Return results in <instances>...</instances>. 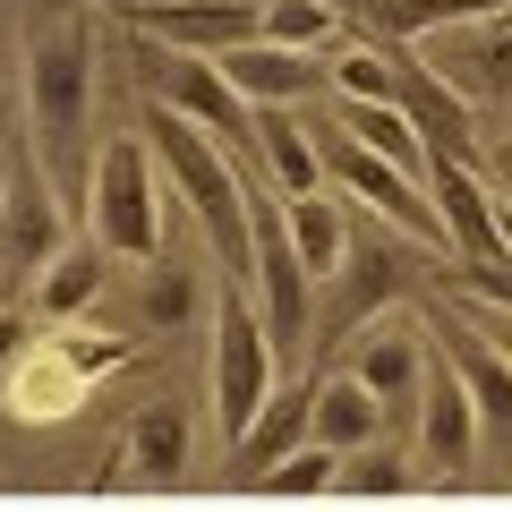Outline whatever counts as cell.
Wrapping results in <instances>:
<instances>
[{
	"mask_svg": "<svg viewBox=\"0 0 512 512\" xmlns=\"http://www.w3.org/2000/svg\"><path fill=\"white\" fill-rule=\"evenodd\" d=\"M111 359H120V342H69V333H43V342H26L18 359H9L0 402H9V419L52 427V419H69V410L94 402V384H103Z\"/></svg>",
	"mask_w": 512,
	"mask_h": 512,
	"instance_id": "4",
	"label": "cell"
},
{
	"mask_svg": "<svg viewBox=\"0 0 512 512\" xmlns=\"http://www.w3.org/2000/svg\"><path fill=\"white\" fill-rule=\"evenodd\" d=\"M154 180H163V163H154L146 128L103 137V154H94V188H86V222H94V248H103V256H137V265H154V248H163Z\"/></svg>",
	"mask_w": 512,
	"mask_h": 512,
	"instance_id": "3",
	"label": "cell"
},
{
	"mask_svg": "<svg viewBox=\"0 0 512 512\" xmlns=\"http://www.w3.org/2000/svg\"><path fill=\"white\" fill-rule=\"evenodd\" d=\"M427 180H436L444 239H453L461 256H478V265H504V222H495V205L478 197V171H470V163H436Z\"/></svg>",
	"mask_w": 512,
	"mask_h": 512,
	"instance_id": "11",
	"label": "cell"
},
{
	"mask_svg": "<svg viewBox=\"0 0 512 512\" xmlns=\"http://www.w3.org/2000/svg\"><path fill=\"white\" fill-rule=\"evenodd\" d=\"M9 342H18V333H9V325H0V350H9Z\"/></svg>",
	"mask_w": 512,
	"mask_h": 512,
	"instance_id": "27",
	"label": "cell"
},
{
	"mask_svg": "<svg viewBox=\"0 0 512 512\" xmlns=\"http://www.w3.org/2000/svg\"><path fill=\"white\" fill-rule=\"evenodd\" d=\"M291 205V239H299V265L308 274H342V256H350V222L333 197H282Z\"/></svg>",
	"mask_w": 512,
	"mask_h": 512,
	"instance_id": "18",
	"label": "cell"
},
{
	"mask_svg": "<svg viewBox=\"0 0 512 512\" xmlns=\"http://www.w3.org/2000/svg\"><path fill=\"white\" fill-rule=\"evenodd\" d=\"M256 35L282 43V52L325 60V52H342V43H350V26H342L333 0H265V9H256Z\"/></svg>",
	"mask_w": 512,
	"mask_h": 512,
	"instance_id": "17",
	"label": "cell"
},
{
	"mask_svg": "<svg viewBox=\"0 0 512 512\" xmlns=\"http://www.w3.org/2000/svg\"><path fill=\"white\" fill-rule=\"evenodd\" d=\"M419 410H427V461H436V470H453V461L478 444V419H470V384H461V367H436V359H427Z\"/></svg>",
	"mask_w": 512,
	"mask_h": 512,
	"instance_id": "14",
	"label": "cell"
},
{
	"mask_svg": "<svg viewBox=\"0 0 512 512\" xmlns=\"http://www.w3.org/2000/svg\"><path fill=\"white\" fill-rule=\"evenodd\" d=\"M453 367H461V384H470V402L487 410V427L512 436V359L487 350V342H470V333H453Z\"/></svg>",
	"mask_w": 512,
	"mask_h": 512,
	"instance_id": "20",
	"label": "cell"
},
{
	"mask_svg": "<svg viewBox=\"0 0 512 512\" xmlns=\"http://www.w3.org/2000/svg\"><path fill=\"white\" fill-rule=\"evenodd\" d=\"M504 188H512V146H504ZM504 205H512V197H504Z\"/></svg>",
	"mask_w": 512,
	"mask_h": 512,
	"instance_id": "26",
	"label": "cell"
},
{
	"mask_svg": "<svg viewBox=\"0 0 512 512\" xmlns=\"http://www.w3.org/2000/svg\"><path fill=\"white\" fill-rule=\"evenodd\" d=\"M26 103H35V137L52 163H69L77 128L94 103V60H86V18L77 9H43L26 35Z\"/></svg>",
	"mask_w": 512,
	"mask_h": 512,
	"instance_id": "2",
	"label": "cell"
},
{
	"mask_svg": "<svg viewBox=\"0 0 512 512\" xmlns=\"http://www.w3.org/2000/svg\"><path fill=\"white\" fill-rule=\"evenodd\" d=\"M350 376H359L384 410H410V402H419V384H427V359H419L410 333H367V342L350 350Z\"/></svg>",
	"mask_w": 512,
	"mask_h": 512,
	"instance_id": "15",
	"label": "cell"
},
{
	"mask_svg": "<svg viewBox=\"0 0 512 512\" xmlns=\"http://www.w3.org/2000/svg\"><path fill=\"white\" fill-rule=\"evenodd\" d=\"M154 103L180 111V120H197L205 137H248V120H256L231 94L222 60H205V52H154Z\"/></svg>",
	"mask_w": 512,
	"mask_h": 512,
	"instance_id": "7",
	"label": "cell"
},
{
	"mask_svg": "<svg viewBox=\"0 0 512 512\" xmlns=\"http://www.w3.org/2000/svg\"><path fill=\"white\" fill-rule=\"evenodd\" d=\"M222 77H231V94H239L248 111H265V103H274V111H291V103H308L316 86H333V69H325V60L282 52V43H265V35H256V43H239V52H222Z\"/></svg>",
	"mask_w": 512,
	"mask_h": 512,
	"instance_id": "9",
	"label": "cell"
},
{
	"mask_svg": "<svg viewBox=\"0 0 512 512\" xmlns=\"http://www.w3.org/2000/svg\"><path fill=\"white\" fill-rule=\"evenodd\" d=\"M333 487H350V495H393V487H410V461L384 453V444H367V453L342 461V478H333Z\"/></svg>",
	"mask_w": 512,
	"mask_h": 512,
	"instance_id": "23",
	"label": "cell"
},
{
	"mask_svg": "<svg viewBox=\"0 0 512 512\" xmlns=\"http://www.w3.org/2000/svg\"><path fill=\"white\" fill-rule=\"evenodd\" d=\"M128 470H137V478H146V487H154V478H180V461H188V419H180V410H146V419H128Z\"/></svg>",
	"mask_w": 512,
	"mask_h": 512,
	"instance_id": "19",
	"label": "cell"
},
{
	"mask_svg": "<svg viewBox=\"0 0 512 512\" xmlns=\"http://www.w3.org/2000/svg\"><path fill=\"white\" fill-rule=\"evenodd\" d=\"M299 444H308V393H282V402H265L248 419V436H239V478H256V487H265V478H274V461H291Z\"/></svg>",
	"mask_w": 512,
	"mask_h": 512,
	"instance_id": "16",
	"label": "cell"
},
{
	"mask_svg": "<svg viewBox=\"0 0 512 512\" xmlns=\"http://www.w3.org/2000/svg\"><path fill=\"white\" fill-rule=\"evenodd\" d=\"M274 402V333L256 316L248 291H222L214 299V410H222V436H248V419Z\"/></svg>",
	"mask_w": 512,
	"mask_h": 512,
	"instance_id": "6",
	"label": "cell"
},
{
	"mask_svg": "<svg viewBox=\"0 0 512 512\" xmlns=\"http://www.w3.org/2000/svg\"><path fill=\"white\" fill-rule=\"evenodd\" d=\"M308 444H333L342 461L367 453V444H384V402L350 367H333L325 384H308Z\"/></svg>",
	"mask_w": 512,
	"mask_h": 512,
	"instance_id": "10",
	"label": "cell"
},
{
	"mask_svg": "<svg viewBox=\"0 0 512 512\" xmlns=\"http://www.w3.org/2000/svg\"><path fill=\"white\" fill-rule=\"evenodd\" d=\"M94 291H103V256H86V248L77 256H43V274H35V308L43 316H69L77 325V316L94 308Z\"/></svg>",
	"mask_w": 512,
	"mask_h": 512,
	"instance_id": "21",
	"label": "cell"
},
{
	"mask_svg": "<svg viewBox=\"0 0 512 512\" xmlns=\"http://www.w3.org/2000/svg\"><path fill=\"white\" fill-rule=\"evenodd\" d=\"M137 316L146 325H188V274H154L146 299H137Z\"/></svg>",
	"mask_w": 512,
	"mask_h": 512,
	"instance_id": "25",
	"label": "cell"
},
{
	"mask_svg": "<svg viewBox=\"0 0 512 512\" xmlns=\"http://www.w3.org/2000/svg\"><path fill=\"white\" fill-rule=\"evenodd\" d=\"M325 69H333V103H393L402 94V60H384L376 43H342Z\"/></svg>",
	"mask_w": 512,
	"mask_h": 512,
	"instance_id": "22",
	"label": "cell"
},
{
	"mask_svg": "<svg viewBox=\"0 0 512 512\" xmlns=\"http://www.w3.org/2000/svg\"><path fill=\"white\" fill-rule=\"evenodd\" d=\"M248 282H256V316L274 333V350H291L308 333V265H299V239H291V205H274L265 188L248 180Z\"/></svg>",
	"mask_w": 512,
	"mask_h": 512,
	"instance_id": "5",
	"label": "cell"
},
{
	"mask_svg": "<svg viewBox=\"0 0 512 512\" xmlns=\"http://www.w3.org/2000/svg\"><path fill=\"white\" fill-rule=\"evenodd\" d=\"M146 146H154V163L180 180V197L214 222V248L231 256V265H248V171H231L222 137H205L197 120H180V111L154 103L146 111Z\"/></svg>",
	"mask_w": 512,
	"mask_h": 512,
	"instance_id": "1",
	"label": "cell"
},
{
	"mask_svg": "<svg viewBox=\"0 0 512 512\" xmlns=\"http://www.w3.org/2000/svg\"><path fill=\"white\" fill-rule=\"evenodd\" d=\"M137 26L163 35L171 52H205V60L256 43V9L248 0H137Z\"/></svg>",
	"mask_w": 512,
	"mask_h": 512,
	"instance_id": "8",
	"label": "cell"
},
{
	"mask_svg": "<svg viewBox=\"0 0 512 512\" xmlns=\"http://www.w3.org/2000/svg\"><path fill=\"white\" fill-rule=\"evenodd\" d=\"M333 478H342V453H333V444H299L291 461H274L265 487L274 495H308V487H333Z\"/></svg>",
	"mask_w": 512,
	"mask_h": 512,
	"instance_id": "24",
	"label": "cell"
},
{
	"mask_svg": "<svg viewBox=\"0 0 512 512\" xmlns=\"http://www.w3.org/2000/svg\"><path fill=\"white\" fill-rule=\"evenodd\" d=\"M248 9H265V0H248Z\"/></svg>",
	"mask_w": 512,
	"mask_h": 512,
	"instance_id": "28",
	"label": "cell"
},
{
	"mask_svg": "<svg viewBox=\"0 0 512 512\" xmlns=\"http://www.w3.org/2000/svg\"><path fill=\"white\" fill-rule=\"evenodd\" d=\"M248 146L274 163V188H282V197H316V180H325V154H316V137L291 120V111L265 103V111L248 120Z\"/></svg>",
	"mask_w": 512,
	"mask_h": 512,
	"instance_id": "13",
	"label": "cell"
},
{
	"mask_svg": "<svg viewBox=\"0 0 512 512\" xmlns=\"http://www.w3.org/2000/svg\"><path fill=\"white\" fill-rule=\"evenodd\" d=\"M333 120H342V137H359L367 154H384V163L410 171V180L436 171V154H427V137H419L410 111H393V103H333Z\"/></svg>",
	"mask_w": 512,
	"mask_h": 512,
	"instance_id": "12",
	"label": "cell"
}]
</instances>
